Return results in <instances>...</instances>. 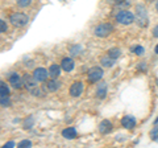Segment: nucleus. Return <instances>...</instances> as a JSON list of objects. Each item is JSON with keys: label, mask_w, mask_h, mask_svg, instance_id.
<instances>
[{"label": "nucleus", "mask_w": 158, "mask_h": 148, "mask_svg": "<svg viewBox=\"0 0 158 148\" xmlns=\"http://www.w3.org/2000/svg\"><path fill=\"white\" fill-rule=\"evenodd\" d=\"M62 136H63V137H66V139H74V137L77 136L75 128H73V127L65 128V130L62 131Z\"/></svg>", "instance_id": "14"}, {"label": "nucleus", "mask_w": 158, "mask_h": 148, "mask_svg": "<svg viewBox=\"0 0 158 148\" xmlns=\"http://www.w3.org/2000/svg\"><path fill=\"white\" fill-rule=\"evenodd\" d=\"M106 95H107V85L106 83H100L96 90V97L103 99V98H106Z\"/></svg>", "instance_id": "15"}, {"label": "nucleus", "mask_w": 158, "mask_h": 148, "mask_svg": "<svg viewBox=\"0 0 158 148\" xmlns=\"http://www.w3.org/2000/svg\"><path fill=\"white\" fill-rule=\"evenodd\" d=\"M153 36H154V37H158V25H156L154 29H153Z\"/></svg>", "instance_id": "27"}, {"label": "nucleus", "mask_w": 158, "mask_h": 148, "mask_svg": "<svg viewBox=\"0 0 158 148\" xmlns=\"http://www.w3.org/2000/svg\"><path fill=\"white\" fill-rule=\"evenodd\" d=\"M116 20H117V23L128 25V24H132L135 21V16H133L129 11H120L116 15Z\"/></svg>", "instance_id": "2"}, {"label": "nucleus", "mask_w": 158, "mask_h": 148, "mask_svg": "<svg viewBox=\"0 0 158 148\" xmlns=\"http://www.w3.org/2000/svg\"><path fill=\"white\" fill-rule=\"evenodd\" d=\"M137 21H138V25H141V27H145L148 24L146 9L144 7H141V6L137 7Z\"/></svg>", "instance_id": "5"}, {"label": "nucleus", "mask_w": 158, "mask_h": 148, "mask_svg": "<svg viewBox=\"0 0 158 148\" xmlns=\"http://www.w3.org/2000/svg\"><path fill=\"white\" fill-rule=\"evenodd\" d=\"M13 146H15L13 141H8V143H6V144H4V147H8V148H11V147H13Z\"/></svg>", "instance_id": "28"}, {"label": "nucleus", "mask_w": 158, "mask_h": 148, "mask_svg": "<svg viewBox=\"0 0 158 148\" xmlns=\"http://www.w3.org/2000/svg\"><path fill=\"white\" fill-rule=\"evenodd\" d=\"M112 25L111 24H100L95 28V36L98 37H107L110 36L111 32H112Z\"/></svg>", "instance_id": "3"}, {"label": "nucleus", "mask_w": 158, "mask_h": 148, "mask_svg": "<svg viewBox=\"0 0 158 148\" xmlns=\"http://www.w3.org/2000/svg\"><path fill=\"white\" fill-rule=\"evenodd\" d=\"M112 130V124L110 120H103L100 123V126H99V131L102 132V134H108Z\"/></svg>", "instance_id": "13"}, {"label": "nucleus", "mask_w": 158, "mask_h": 148, "mask_svg": "<svg viewBox=\"0 0 158 148\" xmlns=\"http://www.w3.org/2000/svg\"><path fill=\"white\" fill-rule=\"evenodd\" d=\"M100 62H102V65H103V66L110 67V66H112V65H113V58H112V57H110V56H107V57H102Z\"/></svg>", "instance_id": "18"}, {"label": "nucleus", "mask_w": 158, "mask_h": 148, "mask_svg": "<svg viewBox=\"0 0 158 148\" xmlns=\"http://www.w3.org/2000/svg\"><path fill=\"white\" fill-rule=\"evenodd\" d=\"M33 76H34V78H36L38 82H44V81H46V78L49 76V72L45 70L44 67H37L36 70H34Z\"/></svg>", "instance_id": "6"}, {"label": "nucleus", "mask_w": 158, "mask_h": 148, "mask_svg": "<svg viewBox=\"0 0 158 148\" xmlns=\"http://www.w3.org/2000/svg\"><path fill=\"white\" fill-rule=\"evenodd\" d=\"M23 81H24V85H25L29 90H33V89L37 87V82L38 81L34 78V76L32 77V76H28V74H27V76L23 77Z\"/></svg>", "instance_id": "7"}, {"label": "nucleus", "mask_w": 158, "mask_h": 148, "mask_svg": "<svg viewBox=\"0 0 158 148\" xmlns=\"http://www.w3.org/2000/svg\"><path fill=\"white\" fill-rule=\"evenodd\" d=\"M59 87H61V82L56 81L54 78H53V80H50V81H48L46 85H45V89L48 91H56V90H58Z\"/></svg>", "instance_id": "11"}, {"label": "nucleus", "mask_w": 158, "mask_h": 148, "mask_svg": "<svg viewBox=\"0 0 158 148\" xmlns=\"http://www.w3.org/2000/svg\"><path fill=\"white\" fill-rule=\"evenodd\" d=\"M24 124H25V126H24L25 128H31L32 124H33V118H29L28 120H25V123H24Z\"/></svg>", "instance_id": "25"}, {"label": "nucleus", "mask_w": 158, "mask_h": 148, "mask_svg": "<svg viewBox=\"0 0 158 148\" xmlns=\"http://www.w3.org/2000/svg\"><path fill=\"white\" fill-rule=\"evenodd\" d=\"M156 53H157V54H158V45H157V46H156Z\"/></svg>", "instance_id": "30"}, {"label": "nucleus", "mask_w": 158, "mask_h": 148, "mask_svg": "<svg viewBox=\"0 0 158 148\" xmlns=\"http://www.w3.org/2000/svg\"><path fill=\"white\" fill-rule=\"evenodd\" d=\"M9 105H11V101H9L8 95L2 97V106H3V107H8Z\"/></svg>", "instance_id": "23"}, {"label": "nucleus", "mask_w": 158, "mask_h": 148, "mask_svg": "<svg viewBox=\"0 0 158 148\" xmlns=\"http://www.w3.org/2000/svg\"><path fill=\"white\" fill-rule=\"evenodd\" d=\"M108 56L112 57L113 60H116V58H118V57L121 56V50L118 48H112V49L108 50Z\"/></svg>", "instance_id": "17"}, {"label": "nucleus", "mask_w": 158, "mask_h": 148, "mask_svg": "<svg viewBox=\"0 0 158 148\" xmlns=\"http://www.w3.org/2000/svg\"><path fill=\"white\" fill-rule=\"evenodd\" d=\"M83 91V83L82 82H74L70 87V94L71 97H79Z\"/></svg>", "instance_id": "9"}, {"label": "nucleus", "mask_w": 158, "mask_h": 148, "mask_svg": "<svg viewBox=\"0 0 158 148\" xmlns=\"http://www.w3.org/2000/svg\"><path fill=\"white\" fill-rule=\"evenodd\" d=\"M61 67L65 72H71L74 69V61L71 58H63L62 62H61Z\"/></svg>", "instance_id": "12"}, {"label": "nucleus", "mask_w": 158, "mask_h": 148, "mask_svg": "<svg viewBox=\"0 0 158 148\" xmlns=\"http://www.w3.org/2000/svg\"><path fill=\"white\" fill-rule=\"evenodd\" d=\"M131 50L133 52V53H136L137 56H141V54H144V48L142 46H140V45H136V46H132L131 48Z\"/></svg>", "instance_id": "20"}, {"label": "nucleus", "mask_w": 158, "mask_h": 148, "mask_svg": "<svg viewBox=\"0 0 158 148\" xmlns=\"http://www.w3.org/2000/svg\"><path fill=\"white\" fill-rule=\"evenodd\" d=\"M31 2H32V0H17V4L20 7H27V6L31 4Z\"/></svg>", "instance_id": "24"}, {"label": "nucleus", "mask_w": 158, "mask_h": 148, "mask_svg": "<svg viewBox=\"0 0 158 148\" xmlns=\"http://www.w3.org/2000/svg\"><path fill=\"white\" fill-rule=\"evenodd\" d=\"M116 4L123 8V7H128L131 3H129V0H116Z\"/></svg>", "instance_id": "22"}, {"label": "nucleus", "mask_w": 158, "mask_h": 148, "mask_svg": "<svg viewBox=\"0 0 158 148\" xmlns=\"http://www.w3.org/2000/svg\"><path fill=\"white\" fill-rule=\"evenodd\" d=\"M156 123H158V118H157V119H156Z\"/></svg>", "instance_id": "31"}, {"label": "nucleus", "mask_w": 158, "mask_h": 148, "mask_svg": "<svg viewBox=\"0 0 158 148\" xmlns=\"http://www.w3.org/2000/svg\"><path fill=\"white\" fill-rule=\"evenodd\" d=\"M103 77V70L100 67L98 66H94L90 69V72H88V81L90 82H98L100 81Z\"/></svg>", "instance_id": "4"}, {"label": "nucleus", "mask_w": 158, "mask_h": 148, "mask_svg": "<svg viewBox=\"0 0 158 148\" xmlns=\"http://www.w3.org/2000/svg\"><path fill=\"white\" fill-rule=\"evenodd\" d=\"M121 123H123V126H124L125 128L131 130V128H133V127L136 126V119H135V118H133L132 115H127V116L123 118Z\"/></svg>", "instance_id": "10"}, {"label": "nucleus", "mask_w": 158, "mask_h": 148, "mask_svg": "<svg viewBox=\"0 0 158 148\" xmlns=\"http://www.w3.org/2000/svg\"><path fill=\"white\" fill-rule=\"evenodd\" d=\"M9 20L13 27H24L28 23V16L21 12H15L9 16Z\"/></svg>", "instance_id": "1"}, {"label": "nucleus", "mask_w": 158, "mask_h": 148, "mask_svg": "<svg viewBox=\"0 0 158 148\" xmlns=\"http://www.w3.org/2000/svg\"><path fill=\"white\" fill-rule=\"evenodd\" d=\"M59 74H61V67L58 65H56V63H53V65L49 67V76L52 78H57Z\"/></svg>", "instance_id": "16"}, {"label": "nucleus", "mask_w": 158, "mask_h": 148, "mask_svg": "<svg viewBox=\"0 0 158 148\" xmlns=\"http://www.w3.org/2000/svg\"><path fill=\"white\" fill-rule=\"evenodd\" d=\"M0 94H2V97H6L9 94V89L4 82H0Z\"/></svg>", "instance_id": "19"}, {"label": "nucleus", "mask_w": 158, "mask_h": 148, "mask_svg": "<svg viewBox=\"0 0 158 148\" xmlns=\"http://www.w3.org/2000/svg\"><path fill=\"white\" fill-rule=\"evenodd\" d=\"M156 8H157V11H158V0H157V3H156Z\"/></svg>", "instance_id": "29"}, {"label": "nucleus", "mask_w": 158, "mask_h": 148, "mask_svg": "<svg viewBox=\"0 0 158 148\" xmlns=\"http://www.w3.org/2000/svg\"><path fill=\"white\" fill-rule=\"evenodd\" d=\"M19 148H24V147H32V141L31 140H23V141H20L19 144H17Z\"/></svg>", "instance_id": "21"}, {"label": "nucleus", "mask_w": 158, "mask_h": 148, "mask_svg": "<svg viewBox=\"0 0 158 148\" xmlns=\"http://www.w3.org/2000/svg\"><path fill=\"white\" fill-rule=\"evenodd\" d=\"M0 29H2V32H6L7 31V24L4 20H0Z\"/></svg>", "instance_id": "26"}, {"label": "nucleus", "mask_w": 158, "mask_h": 148, "mask_svg": "<svg viewBox=\"0 0 158 148\" xmlns=\"http://www.w3.org/2000/svg\"><path fill=\"white\" fill-rule=\"evenodd\" d=\"M8 81H9V83H11V85H12L15 89H20V87L23 86V83H24V81L19 77L17 73L11 74V76H9V78H8Z\"/></svg>", "instance_id": "8"}]
</instances>
